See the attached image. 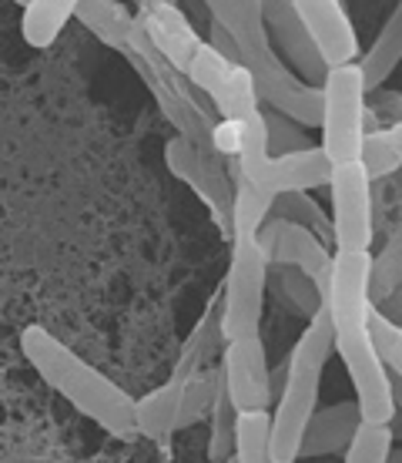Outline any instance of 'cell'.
I'll use <instances>...</instances> for the list:
<instances>
[{
  "label": "cell",
  "mask_w": 402,
  "mask_h": 463,
  "mask_svg": "<svg viewBox=\"0 0 402 463\" xmlns=\"http://www.w3.org/2000/svg\"><path fill=\"white\" fill-rule=\"evenodd\" d=\"M372 279V255L369 252H335L332 259V286H329V309L335 323V353L342 356L349 380L356 386V400L362 406L366 423H389L399 406L392 393V373L379 356L372 336V313L376 302L369 292Z\"/></svg>",
  "instance_id": "1"
},
{
  "label": "cell",
  "mask_w": 402,
  "mask_h": 463,
  "mask_svg": "<svg viewBox=\"0 0 402 463\" xmlns=\"http://www.w3.org/2000/svg\"><path fill=\"white\" fill-rule=\"evenodd\" d=\"M21 353L51 390H58L74 410H80L111 437H135L138 433V420H135L138 403L117 383L94 370L88 359H80L68 343H61L47 326L31 323L23 329Z\"/></svg>",
  "instance_id": "2"
},
{
  "label": "cell",
  "mask_w": 402,
  "mask_h": 463,
  "mask_svg": "<svg viewBox=\"0 0 402 463\" xmlns=\"http://www.w3.org/2000/svg\"><path fill=\"white\" fill-rule=\"evenodd\" d=\"M335 353V323L329 302L312 316L305 333L288 353V380L272 413V453L276 463L302 460V440L319 410L322 370Z\"/></svg>",
  "instance_id": "3"
},
{
  "label": "cell",
  "mask_w": 402,
  "mask_h": 463,
  "mask_svg": "<svg viewBox=\"0 0 402 463\" xmlns=\"http://www.w3.org/2000/svg\"><path fill=\"white\" fill-rule=\"evenodd\" d=\"M121 54L135 64L138 78L148 84V91L154 94V101L164 111V118L174 125V131L192 141V145H198L201 151H208V155H219L215 151V125L221 118L219 108L211 105L208 94L198 91L184 71H178L172 61L161 54L158 44L145 31L141 17L135 21V31H131L127 47Z\"/></svg>",
  "instance_id": "4"
},
{
  "label": "cell",
  "mask_w": 402,
  "mask_h": 463,
  "mask_svg": "<svg viewBox=\"0 0 402 463\" xmlns=\"http://www.w3.org/2000/svg\"><path fill=\"white\" fill-rule=\"evenodd\" d=\"M325 108H322V148L332 165L359 162L369 135L366 78L359 61L329 71L325 81Z\"/></svg>",
  "instance_id": "5"
},
{
  "label": "cell",
  "mask_w": 402,
  "mask_h": 463,
  "mask_svg": "<svg viewBox=\"0 0 402 463\" xmlns=\"http://www.w3.org/2000/svg\"><path fill=\"white\" fill-rule=\"evenodd\" d=\"M268 259L258 245V232H231V262L221 296V326L225 339H241L258 333L265 313Z\"/></svg>",
  "instance_id": "6"
},
{
  "label": "cell",
  "mask_w": 402,
  "mask_h": 463,
  "mask_svg": "<svg viewBox=\"0 0 402 463\" xmlns=\"http://www.w3.org/2000/svg\"><path fill=\"white\" fill-rule=\"evenodd\" d=\"M188 78H192L198 91L211 98V105L219 108V115L229 118V121H241V118L262 111V98H258L252 71L245 68V64L229 61L225 54H219L208 41L201 44L195 61H192Z\"/></svg>",
  "instance_id": "7"
},
{
  "label": "cell",
  "mask_w": 402,
  "mask_h": 463,
  "mask_svg": "<svg viewBox=\"0 0 402 463\" xmlns=\"http://www.w3.org/2000/svg\"><path fill=\"white\" fill-rule=\"evenodd\" d=\"M332 239L342 252H369L372 245V178L362 162L332 168Z\"/></svg>",
  "instance_id": "8"
},
{
  "label": "cell",
  "mask_w": 402,
  "mask_h": 463,
  "mask_svg": "<svg viewBox=\"0 0 402 463\" xmlns=\"http://www.w3.org/2000/svg\"><path fill=\"white\" fill-rule=\"evenodd\" d=\"M245 68L252 71L262 105L276 108V111L288 115L292 121H299L302 128H322L325 91L309 81H302L295 71H288L276 51L255 54V58L245 61Z\"/></svg>",
  "instance_id": "9"
},
{
  "label": "cell",
  "mask_w": 402,
  "mask_h": 463,
  "mask_svg": "<svg viewBox=\"0 0 402 463\" xmlns=\"http://www.w3.org/2000/svg\"><path fill=\"white\" fill-rule=\"evenodd\" d=\"M258 245H262L268 266H295L302 272H309L322 286V296L329 299V286H332V259L325 252V245L319 242V235L299 222L272 219L258 229Z\"/></svg>",
  "instance_id": "10"
},
{
  "label": "cell",
  "mask_w": 402,
  "mask_h": 463,
  "mask_svg": "<svg viewBox=\"0 0 402 463\" xmlns=\"http://www.w3.org/2000/svg\"><path fill=\"white\" fill-rule=\"evenodd\" d=\"M164 158H168V168L182 178L184 185L195 188L198 195H201V202L211 209V215H215L221 225H229V232H231V212H235V182H231V175L221 172L219 155H208V151H201L198 145H192L188 138L174 135V138L168 141Z\"/></svg>",
  "instance_id": "11"
},
{
  "label": "cell",
  "mask_w": 402,
  "mask_h": 463,
  "mask_svg": "<svg viewBox=\"0 0 402 463\" xmlns=\"http://www.w3.org/2000/svg\"><path fill=\"white\" fill-rule=\"evenodd\" d=\"M262 14H265V27H268V37L272 44H278V51L285 54V61L292 64V71L299 74L302 81L315 84V88H325L329 81V61L322 58L315 37L309 34L305 21L299 17L295 4L292 0H262Z\"/></svg>",
  "instance_id": "12"
},
{
  "label": "cell",
  "mask_w": 402,
  "mask_h": 463,
  "mask_svg": "<svg viewBox=\"0 0 402 463\" xmlns=\"http://www.w3.org/2000/svg\"><path fill=\"white\" fill-rule=\"evenodd\" d=\"M221 370H225V386L241 413L245 410H268L272 406V373L265 359V343L258 333L231 339L221 349Z\"/></svg>",
  "instance_id": "13"
},
{
  "label": "cell",
  "mask_w": 402,
  "mask_h": 463,
  "mask_svg": "<svg viewBox=\"0 0 402 463\" xmlns=\"http://www.w3.org/2000/svg\"><path fill=\"white\" fill-rule=\"evenodd\" d=\"M309 34L315 37L329 68H342L359 58V34L342 0H292Z\"/></svg>",
  "instance_id": "14"
},
{
  "label": "cell",
  "mask_w": 402,
  "mask_h": 463,
  "mask_svg": "<svg viewBox=\"0 0 402 463\" xmlns=\"http://www.w3.org/2000/svg\"><path fill=\"white\" fill-rule=\"evenodd\" d=\"M332 168L325 148H302L292 151V155H278V158H268L258 178H248L262 188L265 195H285V192H309V188H322L332 182Z\"/></svg>",
  "instance_id": "15"
},
{
  "label": "cell",
  "mask_w": 402,
  "mask_h": 463,
  "mask_svg": "<svg viewBox=\"0 0 402 463\" xmlns=\"http://www.w3.org/2000/svg\"><path fill=\"white\" fill-rule=\"evenodd\" d=\"M362 423H366V420H362L359 400H345V403L315 410V417H312L309 430H305V440H302V457H332V453H345Z\"/></svg>",
  "instance_id": "16"
},
{
  "label": "cell",
  "mask_w": 402,
  "mask_h": 463,
  "mask_svg": "<svg viewBox=\"0 0 402 463\" xmlns=\"http://www.w3.org/2000/svg\"><path fill=\"white\" fill-rule=\"evenodd\" d=\"M138 17L145 21V31H148V37L158 44L161 54L172 61L178 71H184V74H188L192 61H195V54L201 51V44H205V41L198 37V31L192 27V21L178 11V4L154 7V11L138 14Z\"/></svg>",
  "instance_id": "17"
},
{
  "label": "cell",
  "mask_w": 402,
  "mask_h": 463,
  "mask_svg": "<svg viewBox=\"0 0 402 463\" xmlns=\"http://www.w3.org/2000/svg\"><path fill=\"white\" fill-rule=\"evenodd\" d=\"M211 14V21H219L241 47V61L272 51V37L265 27L262 0H201Z\"/></svg>",
  "instance_id": "18"
},
{
  "label": "cell",
  "mask_w": 402,
  "mask_h": 463,
  "mask_svg": "<svg viewBox=\"0 0 402 463\" xmlns=\"http://www.w3.org/2000/svg\"><path fill=\"white\" fill-rule=\"evenodd\" d=\"M182 393L184 380H168L164 386L151 390L138 400L135 420H138V433L148 440H168L178 433V417H182Z\"/></svg>",
  "instance_id": "19"
},
{
  "label": "cell",
  "mask_w": 402,
  "mask_h": 463,
  "mask_svg": "<svg viewBox=\"0 0 402 463\" xmlns=\"http://www.w3.org/2000/svg\"><path fill=\"white\" fill-rule=\"evenodd\" d=\"M399 61H402V0L396 4V11L389 14V21L382 24V31L376 34L372 47L359 61L369 91H379L382 84L389 81L392 71L399 68Z\"/></svg>",
  "instance_id": "20"
},
{
  "label": "cell",
  "mask_w": 402,
  "mask_h": 463,
  "mask_svg": "<svg viewBox=\"0 0 402 463\" xmlns=\"http://www.w3.org/2000/svg\"><path fill=\"white\" fill-rule=\"evenodd\" d=\"M225 346H229V339H225L221 306H219V309H211V313L195 326V333L188 336L182 356H178V366H174V380H188V376L208 370L211 359L219 356V349H225Z\"/></svg>",
  "instance_id": "21"
},
{
  "label": "cell",
  "mask_w": 402,
  "mask_h": 463,
  "mask_svg": "<svg viewBox=\"0 0 402 463\" xmlns=\"http://www.w3.org/2000/svg\"><path fill=\"white\" fill-rule=\"evenodd\" d=\"M78 7L80 0H31L21 17L23 41L31 47H51L70 17H78Z\"/></svg>",
  "instance_id": "22"
},
{
  "label": "cell",
  "mask_w": 402,
  "mask_h": 463,
  "mask_svg": "<svg viewBox=\"0 0 402 463\" xmlns=\"http://www.w3.org/2000/svg\"><path fill=\"white\" fill-rule=\"evenodd\" d=\"M78 21L84 24L101 44L115 47V51H125L127 37L135 31V21H138V17H131L125 4H117V0H80Z\"/></svg>",
  "instance_id": "23"
},
{
  "label": "cell",
  "mask_w": 402,
  "mask_h": 463,
  "mask_svg": "<svg viewBox=\"0 0 402 463\" xmlns=\"http://www.w3.org/2000/svg\"><path fill=\"white\" fill-rule=\"evenodd\" d=\"M268 279L276 286L278 299L285 302L292 313L299 316H315L325 306V296H322V286L309 272H302L295 266H268Z\"/></svg>",
  "instance_id": "24"
},
{
  "label": "cell",
  "mask_w": 402,
  "mask_h": 463,
  "mask_svg": "<svg viewBox=\"0 0 402 463\" xmlns=\"http://www.w3.org/2000/svg\"><path fill=\"white\" fill-rule=\"evenodd\" d=\"M225 386V370L221 366H208V370L195 373L184 380L182 393V417H178V430H188L211 417V410L219 403V393Z\"/></svg>",
  "instance_id": "25"
},
{
  "label": "cell",
  "mask_w": 402,
  "mask_h": 463,
  "mask_svg": "<svg viewBox=\"0 0 402 463\" xmlns=\"http://www.w3.org/2000/svg\"><path fill=\"white\" fill-rule=\"evenodd\" d=\"M235 460L276 463V453H272V413H268V410H245L238 417Z\"/></svg>",
  "instance_id": "26"
},
{
  "label": "cell",
  "mask_w": 402,
  "mask_h": 463,
  "mask_svg": "<svg viewBox=\"0 0 402 463\" xmlns=\"http://www.w3.org/2000/svg\"><path fill=\"white\" fill-rule=\"evenodd\" d=\"M238 417L241 410L231 400L229 386H221L219 403L211 410V430H208V460L211 463H229L235 457V437H238Z\"/></svg>",
  "instance_id": "27"
},
{
  "label": "cell",
  "mask_w": 402,
  "mask_h": 463,
  "mask_svg": "<svg viewBox=\"0 0 402 463\" xmlns=\"http://www.w3.org/2000/svg\"><path fill=\"white\" fill-rule=\"evenodd\" d=\"M399 286H402V222L389 232L382 252L372 259V279H369L372 302H376V306L386 302Z\"/></svg>",
  "instance_id": "28"
},
{
  "label": "cell",
  "mask_w": 402,
  "mask_h": 463,
  "mask_svg": "<svg viewBox=\"0 0 402 463\" xmlns=\"http://www.w3.org/2000/svg\"><path fill=\"white\" fill-rule=\"evenodd\" d=\"M272 158L268 151V125H265V111H255V115L241 118V175L245 178H258L265 165Z\"/></svg>",
  "instance_id": "29"
},
{
  "label": "cell",
  "mask_w": 402,
  "mask_h": 463,
  "mask_svg": "<svg viewBox=\"0 0 402 463\" xmlns=\"http://www.w3.org/2000/svg\"><path fill=\"white\" fill-rule=\"evenodd\" d=\"M392 450L396 447H392L389 423H362L349 450L342 453V463H389Z\"/></svg>",
  "instance_id": "30"
},
{
  "label": "cell",
  "mask_w": 402,
  "mask_h": 463,
  "mask_svg": "<svg viewBox=\"0 0 402 463\" xmlns=\"http://www.w3.org/2000/svg\"><path fill=\"white\" fill-rule=\"evenodd\" d=\"M359 162L366 165L369 178H389L396 168L402 165L399 151L392 145L389 128H379V131H369L366 145H362V158Z\"/></svg>",
  "instance_id": "31"
},
{
  "label": "cell",
  "mask_w": 402,
  "mask_h": 463,
  "mask_svg": "<svg viewBox=\"0 0 402 463\" xmlns=\"http://www.w3.org/2000/svg\"><path fill=\"white\" fill-rule=\"evenodd\" d=\"M272 219H285V222H299L305 229L319 232V229H332L322 209L312 202L305 192H285V195L272 198Z\"/></svg>",
  "instance_id": "32"
},
{
  "label": "cell",
  "mask_w": 402,
  "mask_h": 463,
  "mask_svg": "<svg viewBox=\"0 0 402 463\" xmlns=\"http://www.w3.org/2000/svg\"><path fill=\"white\" fill-rule=\"evenodd\" d=\"M265 125H268V151H272V158L312 148L309 141H305V128L299 121H292L288 115H282V111H276V108L265 111Z\"/></svg>",
  "instance_id": "33"
},
{
  "label": "cell",
  "mask_w": 402,
  "mask_h": 463,
  "mask_svg": "<svg viewBox=\"0 0 402 463\" xmlns=\"http://www.w3.org/2000/svg\"><path fill=\"white\" fill-rule=\"evenodd\" d=\"M372 336H376V346H379V356L386 359L389 373L402 376V326L386 319V316L376 309L372 313Z\"/></svg>",
  "instance_id": "34"
},
{
  "label": "cell",
  "mask_w": 402,
  "mask_h": 463,
  "mask_svg": "<svg viewBox=\"0 0 402 463\" xmlns=\"http://www.w3.org/2000/svg\"><path fill=\"white\" fill-rule=\"evenodd\" d=\"M376 115L382 121H389L392 125H399L402 121V91L399 94H379V101H376Z\"/></svg>",
  "instance_id": "35"
},
{
  "label": "cell",
  "mask_w": 402,
  "mask_h": 463,
  "mask_svg": "<svg viewBox=\"0 0 402 463\" xmlns=\"http://www.w3.org/2000/svg\"><path fill=\"white\" fill-rule=\"evenodd\" d=\"M376 309H379V313L386 316V319H392V323H399V326H402V286H399L396 292H392V296H389L386 302H379Z\"/></svg>",
  "instance_id": "36"
},
{
  "label": "cell",
  "mask_w": 402,
  "mask_h": 463,
  "mask_svg": "<svg viewBox=\"0 0 402 463\" xmlns=\"http://www.w3.org/2000/svg\"><path fill=\"white\" fill-rule=\"evenodd\" d=\"M168 4H178V0H141V14L154 11V7H168Z\"/></svg>",
  "instance_id": "37"
},
{
  "label": "cell",
  "mask_w": 402,
  "mask_h": 463,
  "mask_svg": "<svg viewBox=\"0 0 402 463\" xmlns=\"http://www.w3.org/2000/svg\"><path fill=\"white\" fill-rule=\"evenodd\" d=\"M389 135H392V145H396V151H399V158H402V121L389 128Z\"/></svg>",
  "instance_id": "38"
},
{
  "label": "cell",
  "mask_w": 402,
  "mask_h": 463,
  "mask_svg": "<svg viewBox=\"0 0 402 463\" xmlns=\"http://www.w3.org/2000/svg\"><path fill=\"white\" fill-rule=\"evenodd\" d=\"M392 393H396V406L402 413V376H396V373H392Z\"/></svg>",
  "instance_id": "39"
},
{
  "label": "cell",
  "mask_w": 402,
  "mask_h": 463,
  "mask_svg": "<svg viewBox=\"0 0 402 463\" xmlns=\"http://www.w3.org/2000/svg\"><path fill=\"white\" fill-rule=\"evenodd\" d=\"M389 463H402V447H399V450H392V457H389Z\"/></svg>",
  "instance_id": "40"
},
{
  "label": "cell",
  "mask_w": 402,
  "mask_h": 463,
  "mask_svg": "<svg viewBox=\"0 0 402 463\" xmlns=\"http://www.w3.org/2000/svg\"><path fill=\"white\" fill-rule=\"evenodd\" d=\"M14 4H21V7H27V4H31V0H14Z\"/></svg>",
  "instance_id": "41"
},
{
  "label": "cell",
  "mask_w": 402,
  "mask_h": 463,
  "mask_svg": "<svg viewBox=\"0 0 402 463\" xmlns=\"http://www.w3.org/2000/svg\"><path fill=\"white\" fill-rule=\"evenodd\" d=\"M229 463H238V460H235V457H231V460H229Z\"/></svg>",
  "instance_id": "42"
},
{
  "label": "cell",
  "mask_w": 402,
  "mask_h": 463,
  "mask_svg": "<svg viewBox=\"0 0 402 463\" xmlns=\"http://www.w3.org/2000/svg\"><path fill=\"white\" fill-rule=\"evenodd\" d=\"M138 4H141V0H138Z\"/></svg>",
  "instance_id": "43"
}]
</instances>
